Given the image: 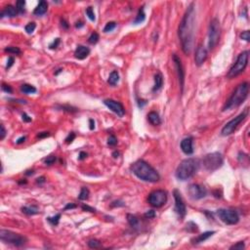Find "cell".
<instances>
[{
    "label": "cell",
    "mask_w": 250,
    "mask_h": 250,
    "mask_svg": "<svg viewBox=\"0 0 250 250\" xmlns=\"http://www.w3.org/2000/svg\"><path fill=\"white\" fill-rule=\"evenodd\" d=\"M4 51L6 53L9 54H15V55H20L21 54V50L19 49L18 47H14V46H10V47H6L4 49Z\"/></svg>",
    "instance_id": "cell-31"
},
{
    "label": "cell",
    "mask_w": 250,
    "mask_h": 250,
    "mask_svg": "<svg viewBox=\"0 0 250 250\" xmlns=\"http://www.w3.org/2000/svg\"><path fill=\"white\" fill-rule=\"evenodd\" d=\"M56 159H57V158H56L55 155H49V157H47L44 159V162L46 165H52L53 163L56 161Z\"/></svg>",
    "instance_id": "cell-38"
},
{
    "label": "cell",
    "mask_w": 250,
    "mask_h": 250,
    "mask_svg": "<svg viewBox=\"0 0 250 250\" xmlns=\"http://www.w3.org/2000/svg\"><path fill=\"white\" fill-rule=\"evenodd\" d=\"M118 81H119V74H118V72L116 71H114L111 74H109L107 82H109L111 86H114V85L117 84Z\"/></svg>",
    "instance_id": "cell-25"
},
{
    "label": "cell",
    "mask_w": 250,
    "mask_h": 250,
    "mask_svg": "<svg viewBox=\"0 0 250 250\" xmlns=\"http://www.w3.org/2000/svg\"><path fill=\"white\" fill-rule=\"evenodd\" d=\"M248 92H249L248 83L243 82V83H241V84H240L235 88L233 93L231 95L229 100L226 102L223 111H228V109H235V107H238V106H240L247 98Z\"/></svg>",
    "instance_id": "cell-4"
},
{
    "label": "cell",
    "mask_w": 250,
    "mask_h": 250,
    "mask_svg": "<svg viewBox=\"0 0 250 250\" xmlns=\"http://www.w3.org/2000/svg\"><path fill=\"white\" fill-rule=\"evenodd\" d=\"M145 217L146 218H149V219H152L155 217V212L154 210H149L148 212L145 213Z\"/></svg>",
    "instance_id": "cell-45"
},
{
    "label": "cell",
    "mask_w": 250,
    "mask_h": 250,
    "mask_svg": "<svg viewBox=\"0 0 250 250\" xmlns=\"http://www.w3.org/2000/svg\"><path fill=\"white\" fill-rule=\"evenodd\" d=\"M48 136H50L49 132H42L37 135V138H45V137H48Z\"/></svg>",
    "instance_id": "cell-50"
},
{
    "label": "cell",
    "mask_w": 250,
    "mask_h": 250,
    "mask_svg": "<svg viewBox=\"0 0 250 250\" xmlns=\"http://www.w3.org/2000/svg\"><path fill=\"white\" fill-rule=\"evenodd\" d=\"M240 38H241V39H243V40H245V41L248 42L249 40H250V31H249V30H245V31H243L242 33L240 34Z\"/></svg>",
    "instance_id": "cell-41"
},
{
    "label": "cell",
    "mask_w": 250,
    "mask_h": 250,
    "mask_svg": "<svg viewBox=\"0 0 250 250\" xmlns=\"http://www.w3.org/2000/svg\"><path fill=\"white\" fill-rule=\"evenodd\" d=\"M75 26H76V28H81V26H83V24L81 23V21H77Z\"/></svg>",
    "instance_id": "cell-59"
},
{
    "label": "cell",
    "mask_w": 250,
    "mask_h": 250,
    "mask_svg": "<svg viewBox=\"0 0 250 250\" xmlns=\"http://www.w3.org/2000/svg\"><path fill=\"white\" fill-rule=\"evenodd\" d=\"M99 39H100L99 34L97 33V32H93L89 36V38H88V41H89V43H91V44H96V43L99 41Z\"/></svg>",
    "instance_id": "cell-34"
},
{
    "label": "cell",
    "mask_w": 250,
    "mask_h": 250,
    "mask_svg": "<svg viewBox=\"0 0 250 250\" xmlns=\"http://www.w3.org/2000/svg\"><path fill=\"white\" fill-rule=\"evenodd\" d=\"M0 240L5 243H10L15 246H23L28 241L26 236L7 230L0 231Z\"/></svg>",
    "instance_id": "cell-6"
},
{
    "label": "cell",
    "mask_w": 250,
    "mask_h": 250,
    "mask_svg": "<svg viewBox=\"0 0 250 250\" xmlns=\"http://www.w3.org/2000/svg\"><path fill=\"white\" fill-rule=\"evenodd\" d=\"M35 28H36L35 23H29V24H28V25L26 26L25 29H26V31L28 32V34H31L32 32L34 31V29H35Z\"/></svg>",
    "instance_id": "cell-36"
},
{
    "label": "cell",
    "mask_w": 250,
    "mask_h": 250,
    "mask_svg": "<svg viewBox=\"0 0 250 250\" xmlns=\"http://www.w3.org/2000/svg\"><path fill=\"white\" fill-rule=\"evenodd\" d=\"M47 10H48V3L46 1H44V0H42V1L39 2V4L37 5L35 9H34L33 14L35 16H42L47 12Z\"/></svg>",
    "instance_id": "cell-20"
},
{
    "label": "cell",
    "mask_w": 250,
    "mask_h": 250,
    "mask_svg": "<svg viewBox=\"0 0 250 250\" xmlns=\"http://www.w3.org/2000/svg\"><path fill=\"white\" fill-rule=\"evenodd\" d=\"M173 195H174V198H175V211L181 218H183V217H185V215H186L187 210H186V205H185V203H184V200H183V198H182V195L178 190H174Z\"/></svg>",
    "instance_id": "cell-13"
},
{
    "label": "cell",
    "mask_w": 250,
    "mask_h": 250,
    "mask_svg": "<svg viewBox=\"0 0 250 250\" xmlns=\"http://www.w3.org/2000/svg\"><path fill=\"white\" fill-rule=\"evenodd\" d=\"M216 214L218 215L220 220L227 225H235L240 221L238 214L233 210H229V209H219V210H217Z\"/></svg>",
    "instance_id": "cell-11"
},
{
    "label": "cell",
    "mask_w": 250,
    "mask_h": 250,
    "mask_svg": "<svg viewBox=\"0 0 250 250\" xmlns=\"http://www.w3.org/2000/svg\"><path fill=\"white\" fill-rule=\"evenodd\" d=\"M61 21H62V26H64V28H66V29H68V28H69V25H68V23H66V21H64V19H63V20H62Z\"/></svg>",
    "instance_id": "cell-56"
},
{
    "label": "cell",
    "mask_w": 250,
    "mask_h": 250,
    "mask_svg": "<svg viewBox=\"0 0 250 250\" xmlns=\"http://www.w3.org/2000/svg\"><path fill=\"white\" fill-rule=\"evenodd\" d=\"M215 233V232H205L203 233H201V235H199L198 236H197L195 238H193L192 240V242L193 244H198L200 242H203V241H205L206 240H208L210 236H212Z\"/></svg>",
    "instance_id": "cell-21"
},
{
    "label": "cell",
    "mask_w": 250,
    "mask_h": 250,
    "mask_svg": "<svg viewBox=\"0 0 250 250\" xmlns=\"http://www.w3.org/2000/svg\"><path fill=\"white\" fill-rule=\"evenodd\" d=\"M89 195H90V192L89 190L87 189V188L83 187L81 190H80V193L78 195V199L79 200H86L88 199V197H89Z\"/></svg>",
    "instance_id": "cell-29"
},
{
    "label": "cell",
    "mask_w": 250,
    "mask_h": 250,
    "mask_svg": "<svg viewBox=\"0 0 250 250\" xmlns=\"http://www.w3.org/2000/svg\"><path fill=\"white\" fill-rule=\"evenodd\" d=\"M76 207V205L73 203H68L66 205V207H64V210H68V209H73Z\"/></svg>",
    "instance_id": "cell-52"
},
{
    "label": "cell",
    "mask_w": 250,
    "mask_h": 250,
    "mask_svg": "<svg viewBox=\"0 0 250 250\" xmlns=\"http://www.w3.org/2000/svg\"><path fill=\"white\" fill-rule=\"evenodd\" d=\"M62 111H69V112H74V111H77L76 109L72 107H69V106H62L61 107Z\"/></svg>",
    "instance_id": "cell-42"
},
{
    "label": "cell",
    "mask_w": 250,
    "mask_h": 250,
    "mask_svg": "<svg viewBox=\"0 0 250 250\" xmlns=\"http://www.w3.org/2000/svg\"><path fill=\"white\" fill-rule=\"evenodd\" d=\"M59 44H60V38H56L53 41L52 44H50L49 47H50V49H56V48L59 46Z\"/></svg>",
    "instance_id": "cell-46"
},
{
    "label": "cell",
    "mask_w": 250,
    "mask_h": 250,
    "mask_svg": "<svg viewBox=\"0 0 250 250\" xmlns=\"http://www.w3.org/2000/svg\"><path fill=\"white\" fill-rule=\"evenodd\" d=\"M33 173H34L33 170H31V171H28L26 174V175H28V176H29V175H32V174H33Z\"/></svg>",
    "instance_id": "cell-60"
},
{
    "label": "cell",
    "mask_w": 250,
    "mask_h": 250,
    "mask_svg": "<svg viewBox=\"0 0 250 250\" xmlns=\"http://www.w3.org/2000/svg\"><path fill=\"white\" fill-rule=\"evenodd\" d=\"M115 26H116V23H115V21H109V23H107V25H106V26H105L104 31H105V32L111 31L112 29L115 28Z\"/></svg>",
    "instance_id": "cell-35"
},
{
    "label": "cell",
    "mask_w": 250,
    "mask_h": 250,
    "mask_svg": "<svg viewBox=\"0 0 250 250\" xmlns=\"http://www.w3.org/2000/svg\"><path fill=\"white\" fill-rule=\"evenodd\" d=\"M19 14L17 8H15L14 6L12 5H8V6L5 7V9L2 11L1 14H0V17L4 18L5 16L6 17H10V18H14V17H17V15Z\"/></svg>",
    "instance_id": "cell-19"
},
{
    "label": "cell",
    "mask_w": 250,
    "mask_h": 250,
    "mask_svg": "<svg viewBox=\"0 0 250 250\" xmlns=\"http://www.w3.org/2000/svg\"><path fill=\"white\" fill-rule=\"evenodd\" d=\"M86 15L88 16V18H89L91 21H95L96 17H95V14H94L92 7H88L87 9H86Z\"/></svg>",
    "instance_id": "cell-37"
},
{
    "label": "cell",
    "mask_w": 250,
    "mask_h": 250,
    "mask_svg": "<svg viewBox=\"0 0 250 250\" xmlns=\"http://www.w3.org/2000/svg\"><path fill=\"white\" fill-rule=\"evenodd\" d=\"M248 58H249L248 51H244V52L240 53V55H238V59H236L235 63L233 64V66L231 68L229 72H228V74H227L228 78H230V79L233 78V77L238 76V74H240L247 66Z\"/></svg>",
    "instance_id": "cell-5"
},
{
    "label": "cell",
    "mask_w": 250,
    "mask_h": 250,
    "mask_svg": "<svg viewBox=\"0 0 250 250\" xmlns=\"http://www.w3.org/2000/svg\"><path fill=\"white\" fill-rule=\"evenodd\" d=\"M13 64H14V58H13V57H9V59H8V62H7L6 69H10L11 66H13Z\"/></svg>",
    "instance_id": "cell-49"
},
{
    "label": "cell",
    "mask_w": 250,
    "mask_h": 250,
    "mask_svg": "<svg viewBox=\"0 0 250 250\" xmlns=\"http://www.w3.org/2000/svg\"><path fill=\"white\" fill-rule=\"evenodd\" d=\"M188 193H189L190 197L193 199H201V198L205 197L207 195V190L203 186H200L198 184H193L190 185L189 189H188Z\"/></svg>",
    "instance_id": "cell-12"
},
{
    "label": "cell",
    "mask_w": 250,
    "mask_h": 250,
    "mask_svg": "<svg viewBox=\"0 0 250 250\" xmlns=\"http://www.w3.org/2000/svg\"><path fill=\"white\" fill-rule=\"evenodd\" d=\"M1 88H2V90H3L4 92H6V93H8V94H11V93L13 92V89L11 88V86L5 84V83H3V84H2Z\"/></svg>",
    "instance_id": "cell-43"
},
{
    "label": "cell",
    "mask_w": 250,
    "mask_h": 250,
    "mask_svg": "<svg viewBox=\"0 0 250 250\" xmlns=\"http://www.w3.org/2000/svg\"><path fill=\"white\" fill-rule=\"evenodd\" d=\"M221 35V26L217 19H213L210 21L208 31V47L209 49H214L219 43Z\"/></svg>",
    "instance_id": "cell-7"
},
{
    "label": "cell",
    "mask_w": 250,
    "mask_h": 250,
    "mask_svg": "<svg viewBox=\"0 0 250 250\" xmlns=\"http://www.w3.org/2000/svg\"><path fill=\"white\" fill-rule=\"evenodd\" d=\"M104 104L106 105L111 111H114V114H116L119 117L124 116L125 109H124V107L119 103V102H116L114 100H111V99H109V100H105Z\"/></svg>",
    "instance_id": "cell-14"
},
{
    "label": "cell",
    "mask_w": 250,
    "mask_h": 250,
    "mask_svg": "<svg viewBox=\"0 0 250 250\" xmlns=\"http://www.w3.org/2000/svg\"><path fill=\"white\" fill-rule=\"evenodd\" d=\"M127 221H128V223H129V225H130L132 228L138 227V225H139V219L137 218L136 216H134V215L128 214V215H127Z\"/></svg>",
    "instance_id": "cell-28"
},
{
    "label": "cell",
    "mask_w": 250,
    "mask_h": 250,
    "mask_svg": "<svg viewBox=\"0 0 250 250\" xmlns=\"http://www.w3.org/2000/svg\"><path fill=\"white\" fill-rule=\"evenodd\" d=\"M89 122H90V126H89L90 130H93V129L95 128V121H94L93 119H90Z\"/></svg>",
    "instance_id": "cell-55"
},
{
    "label": "cell",
    "mask_w": 250,
    "mask_h": 250,
    "mask_svg": "<svg viewBox=\"0 0 250 250\" xmlns=\"http://www.w3.org/2000/svg\"><path fill=\"white\" fill-rule=\"evenodd\" d=\"M119 203H121V201H114V202L111 203V206L112 207H114V206H123L124 205V204H119Z\"/></svg>",
    "instance_id": "cell-54"
},
{
    "label": "cell",
    "mask_w": 250,
    "mask_h": 250,
    "mask_svg": "<svg viewBox=\"0 0 250 250\" xmlns=\"http://www.w3.org/2000/svg\"><path fill=\"white\" fill-rule=\"evenodd\" d=\"M86 157H87V154H86V152H81L79 154V157H78V159H80V160H83L84 159V158H86Z\"/></svg>",
    "instance_id": "cell-53"
},
{
    "label": "cell",
    "mask_w": 250,
    "mask_h": 250,
    "mask_svg": "<svg viewBox=\"0 0 250 250\" xmlns=\"http://www.w3.org/2000/svg\"><path fill=\"white\" fill-rule=\"evenodd\" d=\"M25 141H26V137H21L20 139H18L17 144H21V143H24Z\"/></svg>",
    "instance_id": "cell-58"
},
{
    "label": "cell",
    "mask_w": 250,
    "mask_h": 250,
    "mask_svg": "<svg viewBox=\"0 0 250 250\" xmlns=\"http://www.w3.org/2000/svg\"><path fill=\"white\" fill-rule=\"evenodd\" d=\"M162 85H163V77L160 72H157V73L154 75V88H152V91H154V92L158 91L162 87Z\"/></svg>",
    "instance_id": "cell-23"
},
{
    "label": "cell",
    "mask_w": 250,
    "mask_h": 250,
    "mask_svg": "<svg viewBox=\"0 0 250 250\" xmlns=\"http://www.w3.org/2000/svg\"><path fill=\"white\" fill-rule=\"evenodd\" d=\"M173 61L175 63L176 69H177V72H178V77H179V82H180V86H181V89L183 91L184 89V83H185V71L184 68H183V64L181 62V59H180L176 54L173 55Z\"/></svg>",
    "instance_id": "cell-15"
},
{
    "label": "cell",
    "mask_w": 250,
    "mask_h": 250,
    "mask_svg": "<svg viewBox=\"0 0 250 250\" xmlns=\"http://www.w3.org/2000/svg\"><path fill=\"white\" fill-rule=\"evenodd\" d=\"M88 246L90 248H99L102 246V242L98 240H91L88 241Z\"/></svg>",
    "instance_id": "cell-33"
},
{
    "label": "cell",
    "mask_w": 250,
    "mask_h": 250,
    "mask_svg": "<svg viewBox=\"0 0 250 250\" xmlns=\"http://www.w3.org/2000/svg\"><path fill=\"white\" fill-rule=\"evenodd\" d=\"M223 157L220 152H211V154H206L203 158V165L206 170L208 171H215L223 165Z\"/></svg>",
    "instance_id": "cell-8"
},
{
    "label": "cell",
    "mask_w": 250,
    "mask_h": 250,
    "mask_svg": "<svg viewBox=\"0 0 250 250\" xmlns=\"http://www.w3.org/2000/svg\"><path fill=\"white\" fill-rule=\"evenodd\" d=\"M207 50L206 48L202 46V45H198L195 50V62L197 66H201L204 62L207 59Z\"/></svg>",
    "instance_id": "cell-16"
},
{
    "label": "cell",
    "mask_w": 250,
    "mask_h": 250,
    "mask_svg": "<svg viewBox=\"0 0 250 250\" xmlns=\"http://www.w3.org/2000/svg\"><path fill=\"white\" fill-rule=\"evenodd\" d=\"M195 4L192 3L183 17L179 26V38L181 41L182 50L186 55H190L193 47L195 37Z\"/></svg>",
    "instance_id": "cell-1"
},
{
    "label": "cell",
    "mask_w": 250,
    "mask_h": 250,
    "mask_svg": "<svg viewBox=\"0 0 250 250\" xmlns=\"http://www.w3.org/2000/svg\"><path fill=\"white\" fill-rule=\"evenodd\" d=\"M199 164L200 162L197 158L190 157L184 159L177 167V179L181 180V181H186V180L190 179L197 172L198 168H199Z\"/></svg>",
    "instance_id": "cell-3"
},
{
    "label": "cell",
    "mask_w": 250,
    "mask_h": 250,
    "mask_svg": "<svg viewBox=\"0 0 250 250\" xmlns=\"http://www.w3.org/2000/svg\"><path fill=\"white\" fill-rule=\"evenodd\" d=\"M75 139V134L73 132H71V134H69V136L66 138V144H71L73 142V140Z\"/></svg>",
    "instance_id": "cell-44"
},
{
    "label": "cell",
    "mask_w": 250,
    "mask_h": 250,
    "mask_svg": "<svg viewBox=\"0 0 250 250\" xmlns=\"http://www.w3.org/2000/svg\"><path fill=\"white\" fill-rule=\"evenodd\" d=\"M90 54V49L86 46L83 45H78L74 52V56L78 60H84L85 58L88 57V55Z\"/></svg>",
    "instance_id": "cell-18"
},
{
    "label": "cell",
    "mask_w": 250,
    "mask_h": 250,
    "mask_svg": "<svg viewBox=\"0 0 250 250\" xmlns=\"http://www.w3.org/2000/svg\"><path fill=\"white\" fill-rule=\"evenodd\" d=\"M148 201L152 207H162L167 201V193L163 190H157L150 193Z\"/></svg>",
    "instance_id": "cell-10"
},
{
    "label": "cell",
    "mask_w": 250,
    "mask_h": 250,
    "mask_svg": "<svg viewBox=\"0 0 250 250\" xmlns=\"http://www.w3.org/2000/svg\"><path fill=\"white\" fill-rule=\"evenodd\" d=\"M181 149L183 152L186 154H193V138L192 137H188L185 138L181 142Z\"/></svg>",
    "instance_id": "cell-17"
},
{
    "label": "cell",
    "mask_w": 250,
    "mask_h": 250,
    "mask_svg": "<svg viewBox=\"0 0 250 250\" xmlns=\"http://www.w3.org/2000/svg\"><path fill=\"white\" fill-rule=\"evenodd\" d=\"M148 119H149V121L152 123V125H159L161 123V119L159 117V115H158L157 112L155 111H150L149 114H148Z\"/></svg>",
    "instance_id": "cell-22"
},
{
    "label": "cell",
    "mask_w": 250,
    "mask_h": 250,
    "mask_svg": "<svg viewBox=\"0 0 250 250\" xmlns=\"http://www.w3.org/2000/svg\"><path fill=\"white\" fill-rule=\"evenodd\" d=\"M118 155H119V152H114V157H118Z\"/></svg>",
    "instance_id": "cell-61"
},
{
    "label": "cell",
    "mask_w": 250,
    "mask_h": 250,
    "mask_svg": "<svg viewBox=\"0 0 250 250\" xmlns=\"http://www.w3.org/2000/svg\"><path fill=\"white\" fill-rule=\"evenodd\" d=\"M116 144H117V139L115 138V136H114V135L109 136V140H107V145H109V146H111V147H114Z\"/></svg>",
    "instance_id": "cell-40"
},
{
    "label": "cell",
    "mask_w": 250,
    "mask_h": 250,
    "mask_svg": "<svg viewBox=\"0 0 250 250\" xmlns=\"http://www.w3.org/2000/svg\"><path fill=\"white\" fill-rule=\"evenodd\" d=\"M26 1L24 0H19L17 2V10L19 12V14H24L26 12Z\"/></svg>",
    "instance_id": "cell-30"
},
{
    "label": "cell",
    "mask_w": 250,
    "mask_h": 250,
    "mask_svg": "<svg viewBox=\"0 0 250 250\" xmlns=\"http://www.w3.org/2000/svg\"><path fill=\"white\" fill-rule=\"evenodd\" d=\"M248 111H249L248 107H246V109H244V111L241 112L240 115H238L236 117H235L233 119H232L231 121L228 122L222 129V131H221L222 135L223 136H229V135H231V134H233V132H235V130L238 128V126L247 117V115H248Z\"/></svg>",
    "instance_id": "cell-9"
},
{
    "label": "cell",
    "mask_w": 250,
    "mask_h": 250,
    "mask_svg": "<svg viewBox=\"0 0 250 250\" xmlns=\"http://www.w3.org/2000/svg\"><path fill=\"white\" fill-rule=\"evenodd\" d=\"M21 211H23V213H25L26 215H34L39 212V208H38V206H36V205L25 206V207H21Z\"/></svg>",
    "instance_id": "cell-24"
},
{
    "label": "cell",
    "mask_w": 250,
    "mask_h": 250,
    "mask_svg": "<svg viewBox=\"0 0 250 250\" xmlns=\"http://www.w3.org/2000/svg\"><path fill=\"white\" fill-rule=\"evenodd\" d=\"M21 91L24 94H33L36 93V88L29 84H23L21 86Z\"/></svg>",
    "instance_id": "cell-26"
},
{
    "label": "cell",
    "mask_w": 250,
    "mask_h": 250,
    "mask_svg": "<svg viewBox=\"0 0 250 250\" xmlns=\"http://www.w3.org/2000/svg\"><path fill=\"white\" fill-rule=\"evenodd\" d=\"M131 171L140 180H143L145 182L155 183L160 180L158 172L144 160H137L136 162H134L131 165Z\"/></svg>",
    "instance_id": "cell-2"
},
{
    "label": "cell",
    "mask_w": 250,
    "mask_h": 250,
    "mask_svg": "<svg viewBox=\"0 0 250 250\" xmlns=\"http://www.w3.org/2000/svg\"><path fill=\"white\" fill-rule=\"evenodd\" d=\"M0 127H1V133H0V140L2 141V140L5 138V136H6V130H5V127H4L3 124H1V126H0Z\"/></svg>",
    "instance_id": "cell-47"
},
{
    "label": "cell",
    "mask_w": 250,
    "mask_h": 250,
    "mask_svg": "<svg viewBox=\"0 0 250 250\" xmlns=\"http://www.w3.org/2000/svg\"><path fill=\"white\" fill-rule=\"evenodd\" d=\"M244 247H245V244H244V241H240V242L233 244V246L230 247V249H238V250H242Z\"/></svg>",
    "instance_id": "cell-39"
},
{
    "label": "cell",
    "mask_w": 250,
    "mask_h": 250,
    "mask_svg": "<svg viewBox=\"0 0 250 250\" xmlns=\"http://www.w3.org/2000/svg\"><path fill=\"white\" fill-rule=\"evenodd\" d=\"M60 218H61V214H57L56 216H54V217H48L47 220H48V222H49L51 225L56 226V225L59 224Z\"/></svg>",
    "instance_id": "cell-32"
},
{
    "label": "cell",
    "mask_w": 250,
    "mask_h": 250,
    "mask_svg": "<svg viewBox=\"0 0 250 250\" xmlns=\"http://www.w3.org/2000/svg\"><path fill=\"white\" fill-rule=\"evenodd\" d=\"M145 19H146V15H145V12H144V8L142 7L141 9L139 10L138 15H137L135 21H134V24H135V25H138V24L143 23L145 21Z\"/></svg>",
    "instance_id": "cell-27"
},
{
    "label": "cell",
    "mask_w": 250,
    "mask_h": 250,
    "mask_svg": "<svg viewBox=\"0 0 250 250\" xmlns=\"http://www.w3.org/2000/svg\"><path fill=\"white\" fill-rule=\"evenodd\" d=\"M36 182H37V184H42V183L45 182V178L44 177H40V178L36 180Z\"/></svg>",
    "instance_id": "cell-57"
},
{
    "label": "cell",
    "mask_w": 250,
    "mask_h": 250,
    "mask_svg": "<svg viewBox=\"0 0 250 250\" xmlns=\"http://www.w3.org/2000/svg\"><path fill=\"white\" fill-rule=\"evenodd\" d=\"M82 209H83V210H85V211L92 212V213H95V212H96V210L93 207H90L89 205H85V204H84V205H82Z\"/></svg>",
    "instance_id": "cell-48"
},
{
    "label": "cell",
    "mask_w": 250,
    "mask_h": 250,
    "mask_svg": "<svg viewBox=\"0 0 250 250\" xmlns=\"http://www.w3.org/2000/svg\"><path fill=\"white\" fill-rule=\"evenodd\" d=\"M23 120L26 122H30L31 121V117H29L26 114H23Z\"/></svg>",
    "instance_id": "cell-51"
}]
</instances>
